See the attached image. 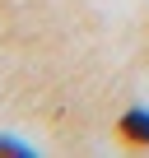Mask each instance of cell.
Here are the masks:
<instances>
[{
	"instance_id": "obj_1",
	"label": "cell",
	"mask_w": 149,
	"mask_h": 158,
	"mask_svg": "<svg viewBox=\"0 0 149 158\" xmlns=\"http://www.w3.org/2000/svg\"><path fill=\"white\" fill-rule=\"evenodd\" d=\"M121 135H126L130 144H149V112H144V107L126 112V116H121Z\"/></svg>"
},
{
	"instance_id": "obj_2",
	"label": "cell",
	"mask_w": 149,
	"mask_h": 158,
	"mask_svg": "<svg viewBox=\"0 0 149 158\" xmlns=\"http://www.w3.org/2000/svg\"><path fill=\"white\" fill-rule=\"evenodd\" d=\"M0 153L5 158H33V149H23L19 139H0Z\"/></svg>"
}]
</instances>
